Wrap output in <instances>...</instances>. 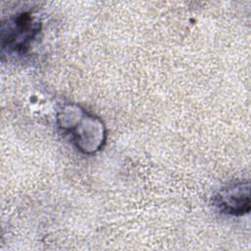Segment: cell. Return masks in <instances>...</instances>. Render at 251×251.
I'll return each instance as SVG.
<instances>
[{
    "label": "cell",
    "instance_id": "obj_2",
    "mask_svg": "<svg viewBox=\"0 0 251 251\" xmlns=\"http://www.w3.org/2000/svg\"><path fill=\"white\" fill-rule=\"evenodd\" d=\"M42 28V24L31 11L9 17L1 25L2 52L9 55L26 54Z\"/></svg>",
    "mask_w": 251,
    "mask_h": 251
},
{
    "label": "cell",
    "instance_id": "obj_1",
    "mask_svg": "<svg viewBox=\"0 0 251 251\" xmlns=\"http://www.w3.org/2000/svg\"><path fill=\"white\" fill-rule=\"evenodd\" d=\"M56 121L83 154L98 152L106 142L107 130L104 123L77 104L63 105L57 112Z\"/></svg>",
    "mask_w": 251,
    "mask_h": 251
},
{
    "label": "cell",
    "instance_id": "obj_3",
    "mask_svg": "<svg viewBox=\"0 0 251 251\" xmlns=\"http://www.w3.org/2000/svg\"><path fill=\"white\" fill-rule=\"evenodd\" d=\"M216 208L229 216L248 214L251 207L249 180H235L221 187L213 199Z\"/></svg>",
    "mask_w": 251,
    "mask_h": 251
}]
</instances>
